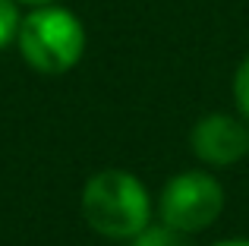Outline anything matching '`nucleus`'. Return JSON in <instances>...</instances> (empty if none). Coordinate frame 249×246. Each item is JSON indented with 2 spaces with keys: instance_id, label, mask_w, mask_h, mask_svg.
<instances>
[{
  "instance_id": "2",
  "label": "nucleus",
  "mask_w": 249,
  "mask_h": 246,
  "mask_svg": "<svg viewBox=\"0 0 249 246\" xmlns=\"http://www.w3.org/2000/svg\"><path fill=\"white\" fill-rule=\"evenodd\" d=\"M19 54L35 73L63 76L85 54V25L73 10L57 3L32 6L29 16L19 22Z\"/></svg>"
},
{
  "instance_id": "4",
  "label": "nucleus",
  "mask_w": 249,
  "mask_h": 246,
  "mask_svg": "<svg viewBox=\"0 0 249 246\" xmlns=\"http://www.w3.org/2000/svg\"><path fill=\"white\" fill-rule=\"evenodd\" d=\"M196 158L212 167H231L249 152V129L240 117L231 114H208L189 133Z\"/></svg>"
},
{
  "instance_id": "8",
  "label": "nucleus",
  "mask_w": 249,
  "mask_h": 246,
  "mask_svg": "<svg viewBox=\"0 0 249 246\" xmlns=\"http://www.w3.org/2000/svg\"><path fill=\"white\" fill-rule=\"evenodd\" d=\"M16 3H29V6H44V3H54V0H16Z\"/></svg>"
},
{
  "instance_id": "1",
  "label": "nucleus",
  "mask_w": 249,
  "mask_h": 246,
  "mask_svg": "<svg viewBox=\"0 0 249 246\" xmlns=\"http://www.w3.org/2000/svg\"><path fill=\"white\" fill-rule=\"evenodd\" d=\"M82 218L95 234L107 240H133L148 228L152 202L145 186L129 171H98L82 190Z\"/></svg>"
},
{
  "instance_id": "3",
  "label": "nucleus",
  "mask_w": 249,
  "mask_h": 246,
  "mask_svg": "<svg viewBox=\"0 0 249 246\" xmlns=\"http://www.w3.org/2000/svg\"><path fill=\"white\" fill-rule=\"evenodd\" d=\"M221 209H224V190L205 171H183L170 177L158 199V211L164 224H170L180 234L205 230L208 224H214Z\"/></svg>"
},
{
  "instance_id": "5",
  "label": "nucleus",
  "mask_w": 249,
  "mask_h": 246,
  "mask_svg": "<svg viewBox=\"0 0 249 246\" xmlns=\"http://www.w3.org/2000/svg\"><path fill=\"white\" fill-rule=\"evenodd\" d=\"M129 246H189L186 243V234H180V230H174L170 224H148L145 230H139V234L129 240Z\"/></svg>"
},
{
  "instance_id": "7",
  "label": "nucleus",
  "mask_w": 249,
  "mask_h": 246,
  "mask_svg": "<svg viewBox=\"0 0 249 246\" xmlns=\"http://www.w3.org/2000/svg\"><path fill=\"white\" fill-rule=\"evenodd\" d=\"M233 98H237L240 114L249 123V57L237 67V76H233Z\"/></svg>"
},
{
  "instance_id": "9",
  "label": "nucleus",
  "mask_w": 249,
  "mask_h": 246,
  "mask_svg": "<svg viewBox=\"0 0 249 246\" xmlns=\"http://www.w3.org/2000/svg\"><path fill=\"white\" fill-rule=\"evenodd\" d=\"M214 246H249V240H224V243H214Z\"/></svg>"
},
{
  "instance_id": "6",
  "label": "nucleus",
  "mask_w": 249,
  "mask_h": 246,
  "mask_svg": "<svg viewBox=\"0 0 249 246\" xmlns=\"http://www.w3.org/2000/svg\"><path fill=\"white\" fill-rule=\"evenodd\" d=\"M19 22H22V16H19V3H16V0H0V51L10 48V44L16 41Z\"/></svg>"
}]
</instances>
